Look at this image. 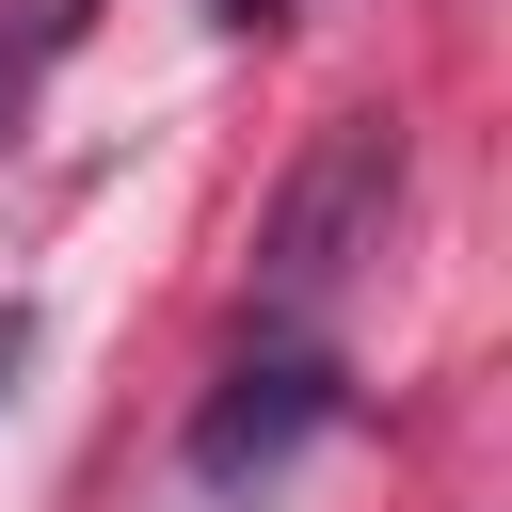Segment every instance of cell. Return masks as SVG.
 I'll return each instance as SVG.
<instances>
[{
  "instance_id": "2",
  "label": "cell",
  "mask_w": 512,
  "mask_h": 512,
  "mask_svg": "<svg viewBox=\"0 0 512 512\" xmlns=\"http://www.w3.org/2000/svg\"><path fill=\"white\" fill-rule=\"evenodd\" d=\"M336 400H352V384H336V352H320V336H272V352H240V368L208 384L192 448H176V464H192V496H256V480H288V464L336 432Z\"/></svg>"
},
{
  "instance_id": "3",
  "label": "cell",
  "mask_w": 512,
  "mask_h": 512,
  "mask_svg": "<svg viewBox=\"0 0 512 512\" xmlns=\"http://www.w3.org/2000/svg\"><path fill=\"white\" fill-rule=\"evenodd\" d=\"M80 32H96V0H16V16H0V128L32 112V80H48Z\"/></svg>"
},
{
  "instance_id": "1",
  "label": "cell",
  "mask_w": 512,
  "mask_h": 512,
  "mask_svg": "<svg viewBox=\"0 0 512 512\" xmlns=\"http://www.w3.org/2000/svg\"><path fill=\"white\" fill-rule=\"evenodd\" d=\"M384 208H400V112H336V128L288 160L272 224H256V304H272V320L320 304L352 256H384Z\"/></svg>"
},
{
  "instance_id": "5",
  "label": "cell",
  "mask_w": 512,
  "mask_h": 512,
  "mask_svg": "<svg viewBox=\"0 0 512 512\" xmlns=\"http://www.w3.org/2000/svg\"><path fill=\"white\" fill-rule=\"evenodd\" d=\"M16 352H32V320H16V304H0V384H16Z\"/></svg>"
},
{
  "instance_id": "4",
  "label": "cell",
  "mask_w": 512,
  "mask_h": 512,
  "mask_svg": "<svg viewBox=\"0 0 512 512\" xmlns=\"http://www.w3.org/2000/svg\"><path fill=\"white\" fill-rule=\"evenodd\" d=\"M272 16H304V0H208V32H272Z\"/></svg>"
}]
</instances>
